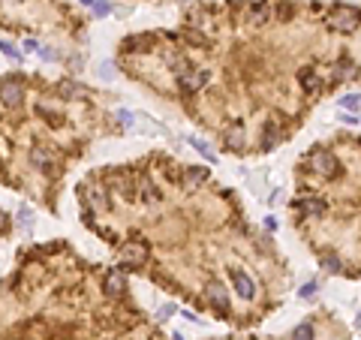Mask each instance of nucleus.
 <instances>
[{
    "label": "nucleus",
    "instance_id": "aec40b11",
    "mask_svg": "<svg viewBox=\"0 0 361 340\" xmlns=\"http://www.w3.org/2000/svg\"><path fill=\"white\" fill-rule=\"evenodd\" d=\"M88 202L94 205V208H102V205H105V199H102V193H99L97 187H88Z\"/></svg>",
    "mask_w": 361,
    "mask_h": 340
},
{
    "label": "nucleus",
    "instance_id": "a211bd4d",
    "mask_svg": "<svg viewBox=\"0 0 361 340\" xmlns=\"http://www.w3.org/2000/svg\"><path fill=\"white\" fill-rule=\"evenodd\" d=\"M250 21H253V27H259L268 21V3H259L256 9H250Z\"/></svg>",
    "mask_w": 361,
    "mask_h": 340
},
{
    "label": "nucleus",
    "instance_id": "20e7f679",
    "mask_svg": "<svg viewBox=\"0 0 361 340\" xmlns=\"http://www.w3.org/2000/svg\"><path fill=\"white\" fill-rule=\"evenodd\" d=\"M229 277H232V286H235V292H238L241 298H253V295H256V283H253L247 274L241 271V268H232Z\"/></svg>",
    "mask_w": 361,
    "mask_h": 340
},
{
    "label": "nucleus",
    "instance_id": "bb28decb",
    "mask_svg": "<svg viewBox=\"0 0 361 340\" xmlns=\"http://www.w3.org/2000/svg\"><path fill=\"white\" fill-rule=\"evenodd\" d=\"M340 121H343V124H358V118L349 115V111H340Z\"/></svg>",
    "mask_w": 361,
    "mask_h": 340
},
{
    "label": "nucleus",
    "instance_id": "dca6fc26",
    "mask_svg": "<svg viewBox=\"0 0 361 340\" xmlns=\"http://www.w3.org/2000/svg\"><path fill=\"white\" fill-rule=\"evenodd\" d=\"M208 178V169H202V166H193V169H187V178H184V184L187 187H196Z\"/></svg>",
    "mask_w": 361,
    "mask_h": 340
},
{
    "label": "nucleus",
    "instance_id": "6ab92c4d",
    "mask_svg": "<svg viewBox=\"0 0 361 340\" xmlns=\"http://www.w3.org/2000/svg\"><path fill=\"white\" fill-rule=\"evenodd\" d=\"M292 340H313V325L310 322H301L295 328V334H292Z\"/></svg>",
    "mask_w": 361,
    "mask_h": 340
},
{
    "label": "nucleus",
    "instance_id": "412c9836",
    "mask_svg": "<svg viewBox=\"0 0 361 340\" xmlns=\"http://www.w3.org/2000/svg\"><path fill=\"white\" fill-rule=\"evenodd\" d=\"M148 45H151L148 36H130L127 39V48H148Z\"/></svg>",
    "mask_w": 361,
    "mask_h": 340
},
{
    "label": "nucleus",
    "instance_id": "39448f33",
    "mask_svg": "<svg viewBox=\"0 0 361 340\" xmlns=\"http://www.w3.org/2000/svg\"><path fill=\"white\" fill-rule=\"evenodd\" d=\"M0 100L6 102V105H21V100H24L21 84H15V81H3V84H0Z\"/></svg>",
    "mask_w": 361,
    "mask_h": 340
},
{
    "label": "nucleus",
    "instance_id": "423d86ee",
    "mask_svg": "<svg viewBox=\"0 0 361 340\" xmlns=\"http://www.w3.org/2000/svg\"><path fill=\"white\" fill-rule=\"evenodd\" d=\"M208 298L217 310H229V292L220 286V283H208Z\"/></svg>",
    "mask_w": 361,
    "mask_h": 340
},
{
    "label": "nucleus",
    "instance_id": "f3484780",
    "mask_svg": "<svg viewBox=\"0 0 361 340\" xmlns=\"http://www.w3.org/2000/svg\"><path fill=\"white\" fill-rule=\"evenodd\" d=\"M340 108L349 111V115H355V111L361 108V94H349V97H343V100H340Z\"/></svg>",
    "mask_w": 361,
    "mask_h": 340
},
{
    "label": "nucleus",
    "instance_id": "f257e3e1",
    "mask_svg": "<svg viewBox=\"0 0 361 340\" xmlns=\"http://www.w3.org/2000/svg\"><path fill=\"white\" fill-rule=\"evenodd\" d=\"M325 24H328L331 31L352 34L361 24V9H355V6H334L328 15H325Z\"/></svg>",
    "mask_w": 361,
    "mask_h": 340
},
{
    "label": "nucleus",
    "instance_id": "cd10ccee",
    "mask_svg": "<svg viewBox=\"0 0 361 340\" xmlns=\"http://www.w3.org/2000/svg\"><path fill=\"white\" fill-rule=\"evenodd\" d=\"M172 310H175V307H172V304H165L163 310H160V316H157V319H169V316H172Z\"/></svg>",
    "mask_w": 361,
    "mask_h": 340
},
{
    "label": "nucleus",
    "instance_id": "f03ea898",
    "mask_svg": "<svg viewBox=\"0 0 361 340\" xmlns=\"http://www.w3.org/2000/svg\"><path fill=\"white\" fill-rule=\"evenodd\" d=\"M211 81V72L208 69H190V67H181L178 72V88L184 94H196L199 88H205Z\"/></svg>",
    "mask_w": 361,
    "mask_h": 340
},
{
    "label": "nucleus",
    "instance_id": "4468645a",
    "mask_svg": "<svg viewBox=\"0 0 361 340\" xmlns=\"http://www.w3.org/2000/svg\"><path fill=\"white\" fill-rule=\"evenodd\" d=\"M277 138H280V130H277V124H265V133H262V148L265 151H271L274 145H277Z\"/></svg>",
    "mask_w": 361,
    "mask_h": 340
},
{
    "label": "nucleus",
    "instance_id": "6e6552de",
    "mask_svg": "<svg viewBox=\"0 0 361 340\" xmlns=\"http://www.w3.org/2000/svg\"><path fill=\"white\" fill-rule=\"evenodd\" d=\"M105 292L108 295H124L127 292V280H124V274L121 271H112L105 277Z\"/></svg>",
    "mask_w": 361,
    "mask_h": 340
},
{
    "label": "nucleus",
    "instance_id": "f8f14e48",
    "mask_svg": "<svg viewBox=\"0 0 361 340\" xmlns=\"http://www.w3.org/2000/svg\"><path fill=\"white\" fill-rule=\"evenodd\" d=\"M138 196H142L145 202H157V199H160V190L154 187V181L142 178V181H138Z\"/></svg>",
    "mask_w": 361,
    "mask_h": 340
},
{
    "label": "nucleus",
    "instance_id": "c756f323",
    "mask_svg": "<svg viewBox=\"0 0 361 340\" xmlns=\"http://www.w3.org/2000/svg\"><path fill=\"white\" fill-rule=\"evenodd\" d=\"M0 232H3V214H0Z\"/></svg>",
    "mask_w": 361,
    "mask_h": 340
},
{
    "label": "nucleus",
    "instance_id": "c85d7f7f",
    "mask_svg": "<svg viewBox=\"0 0 361 340\" xmlns=\"http://www.w3.org/2000/svg\"><path fill=\"white\" fill-rule=\"evenodd\" d=\"M81 3H85V6H97V0H81Z\"/></svg>",
    "mask_w": 361,
    "mask_h": 340
},
{
    "label": "nucleus",
    "instance_id": "4be33fe9",
    "mask_svg": "<svg viewBox=\"0 0 361 340\" xmlns=\"http://www.w3.org/2000/svg\"><path fill=\"white\" fill-rule=\"evenodd\" d=\"M190 141L196 145V151H199V154H205V157H208V163H214V160H217V157H214V154L208 151V145H205V141H199V138H190Z\"/></svg>",
    "mask_w": 361,
    "mask_h": 340
},
{
    "label": "nucleus",
    "instance_id": "ddd939ff",
    "mask_svg": "<svg viewBox=\"0 0 361 340\" xmlns=\"http://www.w3.org/2000/svg\"><path fill=\"white\" fill-rule=\"evenodd\" d=\"M226 145H229L232 151H241L244 148V127L241 124H235L229 133H226Z\"/></svg>",
    "mask_w": 361,
    "mask_h": 340
},
{
    "label": "nucleus",
    "instance_id": "393cba45",
    "mask_svg": "<svg viewBox=\"0 0 361 340\" xmlns=\"http://www.w3.org/2000/svg\"><path fill=\"white\" fill-rule=\"evenodd\" d=\"M0 51H3V54H9V58H18V51H15L9 42H0Z\"/></svg>",
    "mask_w": 361,
    "mask_h": 340
},
{
    "label": "nucleus",
    "instance_id": "5701e85b",
    "mask_svg": "<svg viewBox=\"0 0 361 340\" xmlns=\"http://www.w3.org/2000/svg\"><path fill=\"white\" fill-rule=\"evenodd\" d=\"M322 265H325L331 274H340V259H337V256H325V262H322Z\"/></svg>",
    "mask_w": 361,
    "mask_h": 340
},
{
    "label": "nucleus",
    "instance_id": "9b49d317",
    "mask_svg": "<svg viewBox=\"0 0 361 340\" xmlns=\"http://www.w3.org/2000/svg\"><path fill=\"white\" fill-rule=\"evenodd\" d=\"M298 211L304 217H322L325 214V202L322 199H304V202H298Z\"/></svg>",
    "mask_w": 361,
    "mask_h": 340
},
{
    "label": "nucleus",
    "instance_id": "0eeeda50",
    "mask_svg": "<svg viewBox=\"0 0 361 340\" xmlns=\"http://www.w3.org/2000/svg\"><path fill=\"white\" fill-rule=\"evenodd\" d=\"M298 81H301L304 94H316V91H319V84H322V78H319L313 69H301V72H298Z\"/></svg>",
    "mask_w": 361,
    "mask_h": 340
},
{
    "label": "nucleus",
    "instance_id": "a878e982",
    "mask_svg": "<svg viewBox=\"0 0 361 340\" xmlns=\"http://www.w3.org/2000/svg\"><path fill=\"white\" fill-rule=\"evenodd\" d=\"M108 9H112V6H105V0H97V6H94V12H97V15H105Z\"/></svg>",
    "mask_w": 361,
    "mask_h": 340
},
{
    "label": "nucleus",
    "instance_id": "2eb2a0df",
    "mask_svg": "<svg viewBox=\"0 0 361 340\" xmlns=\"http://www.w3.org/2000/svg\"><path fill=\"white\" fill-rule=\"evenodd\" d=\"M58 94H61V97H66V100H75V97H81V94H85V88H81V84H75V81H61V84H58Z\"/></svg>",
    "mask_w": 361,
    "mask_h": 340
},
{
    "label": "nucleus",
    "instance_id": "1a4fd4ad",
    "mask_svg": "<svg viewBox=\"0 0 361 340\" xmlns=\"http://www.w3.org/2000/svg\"><path fill=\"white\" fill-rule=\"evenodd\" d=\"M124 259L132 262V265H142V262L148 259V247H145V244H127V247H124Z\"/></svg>",
    "mask_w": 361,
    "mask_h": 340
},
{
    "label": "nucleus",
    "instance_id": "7ed1b4c3",
    "mask_svg": "<svg viewBox=\"0 0 361 340\" xmlns=\"http://www.w3.org/2000/svg\"><path fill=\"white\" fill-rule=\"evenodd\" d=\"M307 166H310V172H316V175H328V178L340 175V163H337V157L331 151H313L307 157Z\"/></svg>",
    "mask_w": 361,
    "mask_h": 340
},
{
    "label": "nucleus",
    "instance_id": "b1692460",
    "mask_svg": "<svg viewBox=\"0 0 361 340\" xmlns=\"http://www.w3.org/2000/svg\"><path fill=\"white\" fill-rule=\"evenodd\" d=\"M316 295V283H307V286H301V298H313Z\"/></svg>",
    "mask_w": 361,
    "mask_h": 340
},
{
    "label": "nucleus",
    "instance_id": "7c9ffc66",
    "mask_svg": "<svg viewBox=\"0 0 361 340\" xmlns=\"http://www.w3.org/2000/svg\"><path fill=\"white\" fill-rule=\"evenodd\" d=\"M172 340H184V337H181V334H175V337H172Z\"/></svg>",
    "mask_w": 361,
    "mask_h": 340
},
{
    "label": "nucleus",
    "instance_id": "9d476101",
    "mask_svg": "<svg viewBox=\"0 0 361 340\" xmlns=\"http://www.w3.org/2000/svg\"><path fill=\"white\" fill-rule=\"evenodd\" d=\"M33 163L42 172H51L54 169V154H51L48 148H33Z\"/></svg>",
    "mask_w": 361,
    "mask_h": 340
}]
</instances>
